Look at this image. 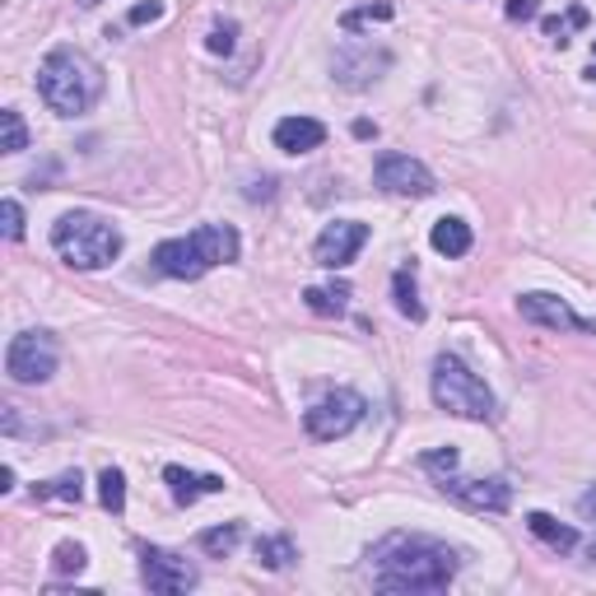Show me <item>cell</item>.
Listing matches in <instances>:
<instances>
[{
  "mask_svg": "<svg viewBox=\"0 0 596 596\" xmlns=\"http://www.w3.org/2000/svg\"><path fill=\"white\" fill-rule=\"evenodd\" d=\"M457 578V550L433 536H406L396 532L368 550V583L391 596H425L448 592Z\"/></svg>",
  "mask_w": 596,
  "mask_h": 596,
  "instance_id": "obj_1",
  "label": "cell"
},
{
  "mask_svg": "<svg viewBox=\"0 0 596 596\" xmlns=\"http://www.w3.org/2000/svg\"><path fill=\"white\" fill-rule=\"evenodd\" d=\"M38 94L56 117H84L103 94V65L80 48H52L38 65Z\"/></svg>",
  "mask_w": 596,
  "mask_h": 596,
  "instance_id": "obj_2",
  "label": "cell"
},
{
  "mask_svg": "<svg viewBox=\"0 0 596 596\" xmlns=\"http://www.w3.org/2000/svg\"><path fill=\"white\" fill-rule=\"evenodd\" d=\"M238 233L229 224H201L187 238H168L154 248V271L172 275V280H201L215 266H229L238 261Z\"/></svg>",
  "mask_w": 596,
  "mask_h": 596,
  "instance_id": "obj_3",
  "label": "cell"
},
{
  "mask_svg": "<svg viewBox=\"0 0 596 596\" xmlns=\"http://www.w3.org/2000/svg\"><path fill=\"white\" fill-rule=\"evenodd\" d=\"M52 248L65 266L75 271H103L122 257V229L94 210H71L52 224Z\"/></svg>",
  "mask_w": 596,
  "mask_h": 596,
  "instance_id": "obj_4",
  "label": "cell"
},
{
  "mask_svg": "<svg viewBox=\"0 0 596 596\" xmlns=\"http://www.w3.org/2000/svg\"><path fill=\"white\" fill-rule=\"evenodd\" d=\"M433 401L438 410H448L457 419H494V391L484 387L480 373H471L457 355H438L433 359Z\"/></svg>",
  "mask_w": 596,
  "mask_h": 596,
  "instance_id": "obj_5",
  "label": "cell"
},
{
  "mask_svg": "<svg viewBox=\"0 0 596 596\" xmlns=\"http://www.w3.org/2000/svg\"><path fill=\"white\" fill-rule=\"evenodd\" d=\"M56 364H61V349H56L52 331H19V336L10 341V349H6V373L14 383H24V387L48 383L56 373Z\"/></svg>",
  "mask_w": 596,
  "mask_h": 596,
  "instance_id": "obj_6",
  "label": "cell"
},
{
  "mask_svg": "<svg viewBox=\"0 0 596 596\" xmlns=\"http://www.w3.org/2000/svg\"><path fill=\"white\" fill-rule=\"evenodd\" d=\"M364 419V396L359 391H326L317 406H307L303 415V429L317 438V443H336V438H345L349 429H355Z\"/></svg>",
  "mask_w": 596,
  "mask_h": 596,
  "instance_id": "obj_7",
  "label": "cell"
},
{
  "mask_svg": "<svg viewBox=\"0 0 596 596\" xmlns=\"http://www.w3.org/2000/svg\"><path fill=\"white\" fill-rule=\"evenodd\" d=\"M438 480V490H443L448 499H457L461 508H471V513H508V503H513V484L508 480H461L457 467L443 471V475H433Z\"/></svg>",
  "mask_w": 596,
  "mask_h": 596,
  "instance_id": "obj_8",
  "label": "cell"
},
{
  "mask_svg": "<svg viewBox=\"0 0 596 596\" xmlns=\"http://www.w3.org/2000/svg\"><path fill=\"white\" fill-rule=\"evenodd\" d=\"M140 583L159 596H172V592H191L201 583V573H196V564H187L182 555H172V550L145 545L140 550Z\"/></svg>",
  "mask_w": 596,
  "mask_h": 596,
  "instance_id": "obj_9",
  "label": "cell"
},
{
  "mask_svg": "<svg viewBox=\"0 0 596 596\" xmlns=\"http://www.w3.org/2000/svg\"><path fill=\"white\" fill-rule=\"evenodd\" d=\"M373 178H378V187L387 196H410V201L433 196V172L419 159H410V154H383L378 168H373Z\"/></svg>",
  "mask_w": 596,
  "mask_h": 596,
  "instance_id": "obj_10",
  "label": "cell"
},
{
  "mask_svg": "<svg viewBox=\"0 0 596 596\" xmlns=\"http://www.w3.org/2000/svg\"><path fill=\"white\" fill-rule=\"evenodd\" d=\"M364 242H368V224H359V219H336V224H326L317 233L313 257H317V266L341 271L364 252Z\"/></svg>",
  "mask_w": 596,
  "mask_h": 596,
  "instance_id": "obj_11",
  "label": "cell"
},
{
  "mask_svg": "<svg viewBox=\"0 0 596 596\" xmlns=\"http://www.w3.org/2000/svg\"><path fill=\"white\" fill-rule=\"evenodd\" d=\"M517 313L526 322H536V326H550V331H592V336H596V322L578 317L560 294H541V290L536 294H522L517 299Z\"/></svg>",
  "mask_w": 596,
  "mask_h": 596,
  "instance_id": "obj_12",
  "label": "cell"
},
{
  "mask_svg": "<svg viewBox=\"0 0 596 596\" xmlns=\"http://www.w3.org/2000/svg\"><path fill=\"white\" fill-rule=\"evenodd\" d=\"M391 65L387 52H373V48H345L336 52V80L345 84V90H368L373 80H378L383 71Z\"/></svg>",
  "mask_w": 596,
  "mask_h": 596,
  "instance_id": "obj_13",
  "label": "cell"
},
{
  "mask_svg": "<svg viewBox=\"0 0 596 596\" xmlns=\"http://www.w3.org/2000/svg\"><path fill=\"white\" fill-rule=\"evenodd\" d=\"M326 145V126L317 117H284L275 126V149L284 154H313Z\"/></svg>",
  "mask_w": 596,
  "mask_h": 596,
  "instance_id": "obj_14",
  "label": "cell"
},
{
  "mask_svg": "<svg viewBox=\"0 0 596 596\" xmlns=\"http://www.w3.org/2000/svg\"><path fill=\"white\" fill-rule=\"evenodd\" d=\"M164 484L172 490V499L187 503V508L201 499V494H219V490H224V480H219V475H196L187 467H164Z\"/></svg>",
  "mask_w": 596,
  "mask_h": 596,
  "instance_id": "obj_15",
  "label": "cell"
},
{
  "mask_svg": "<svg viewBox=\"0 0 596 596\" xmlns=\"http://www.w3.org/2000/svg\"><path fill=\"white\" fill-rule=\"evenodd\" d=\"M429 242H433V252H438V257H467L475 238H471V224H467V219L443 215V219H438V224H433Z\"/></svg>",
  "mask_w": 596,
  "mask_h": 596,
  "instance_id": "obj_16",
  "label": "cell"
},
{
  "mask_svg": "<svg viewBox=\"0 0 596 596\" xmlns=\"http://www.w3.org/2000/svg\"><path fill=\"white\" fill-rule=\"evenodd\" d=\"M526 532H532L541 545L555 550V555H568V550H578V532H573L568 522H555L550 513H526Z\"/></svg>",
  "mask_w": 596,
  "mask_h": 596,
  "instance_id": "obj_17",
  "label": "cell"
},
{
  "mask_svg": "<svg viewBox=\"0 0 596 596\" xmlns=\"http://www.w3.org/2000/svg\"><path fill=\"white\" fill-rule=\"evenodd\" d=\"M391 294H396V313L410 322H425V303H419V290H415V266H401L391 275Z\"/></svg>",
  "mask_w": 596,
  "mask_h": 596,
  "instance_id": "obj_18",
  "label": "cell"
},
{
  "mask_svg": "<svg viewBox=\"0 0 596 596\" xmlns=\"http://www.w3.org/2000/svg\"><path fill=\"white\" fill-rule=\"evenodd\" d=\"M33 499H38V503H48V499L80 503V499H84V480H80V471H65V475H56V480L33 484Z\"/></svg>",
  "mask_w": 596,
  "mask_h": 596,
  "instance_id": "obj_19",
  "label": "cell"
},
{
  "mask_svg": "<svg viewBox=\"0 0 596 596\" xmlns=\"http://www.w3.org/2000/svg\"><path fill=\"white\" fill-rule=\"evenodd\" d=\"M592 24V14L583 10V6H573V10H564V14H555V19H545V38L555 42V48H568V33H578V29H587Z\"/></svg>",
  "mask_w": 596,
  "mask_h": 596,
  "instance_id": "obj_20",
  "label": "cell"
},
{
  "mask_svg": "<svg viewBox=\"0 0 596 596\" xmlns=\"http://www.w3.org/2000/svg\"><path fill=\"white\" fill-rule=\"evenodd\" d=\"M307 307H313L317 317H341L345 303H349V284H326V290H307L303 294Z\"/></svg>",
  "mask_w": 596,
  "mask_h": 596,
  "instance_id": "obj_21",
  "label": "cell"
},
{
  "mask_svg": "<svg viewBox=\"0 0 596 596\" xmlns=\"http://www.w3.org/2000/svg\"><path fill=\"white\" fill-rule=\"evenodd\" d=\"M257 560L266 564L271 573L290 568V560H294V541H290V536H261V541H257Z\"/></svg>",
  "mask_w": 596,
  "mask_h": 596,
  "instance_id": "obj_22",
  "label": "cell"
},
{
  "mask_svg": "<svg viewBox=\"0 0 596 596\" xmlns=\"http://www.w3.org/2000/svg\"><path fill=\"white\" fill-rule=\"evenodd\" d=\"M98 503L107 508V513H122V508H126V475L117 467H107L98 475Z\"/></svg>",
  "mask_w": 596,
  "mask_h": 596,
  "instance_id": "obj_23",
  "label": "cell"
},
{
  "mask_svg": "<svg viewBox=\"0 0 596 596\" xmlns=\"http://www.w3.org/2000/svg\"><path fill=\"white\" fill-rule=\"evenodd\" d=\"M242 541V522H229V526H215V532H201V550L215 560H224L233 555V545Z\"/></svg>",
  "mask_w": 596,
  "mask_h": 596,
  "instance_id": "obj_24",
  "label": "cell"
},
{
  "mask_svg": "<svg viewBox=\"0 0 596 596\" xmlns=\"http://www.w3.org/2000/svg\"><path fill=\"white\" fill-rule=\"evenodd\" d=\"M84 564H90V550H84L80 541H61L52 550V568L56 573H84Z\"/></svg>",
  "mask_w": 596,
  "mask_h": 596,
  "instance_id": "obj_25",
  "label": "cell"
},
{
  "mask_svg": "<svg viewBox=\"0 0 596 596\" xmlns=\"http://www.w3.org/2000/svg\"><path fill=\"white\" fill-rule=\"evenodd\" d=\"M373 19H391V0H373V6H359V10L341 14V29L345 33H359L364 24H373Z\"/></svg>",
  "mask_w": 596,
  "mask_h": 596,
  "instance_id": "obj_26",
  "label": "cell"
},
{
  "mask_svg": "<svg viewBox=\"0 0 596 596\" xmlns=\"http://www.w3.org/2000/svg\"><path fill=\"white\" fill-rule=\"evenodd\" d=\"M0 126H6V154H24L29 149V126H24V117H19L14 107L0 113Z\"/></svg>",
  "mask_w": 596,
  "mask_h": 596,
  "instance_id": "obj_27",
  "label": "cell"
},
{
  "mask_svg": "<svg viewBox=\"0 0 596 596\" xmlns=\"http://www.w3.org/2000/svg\"><path fill=\"white\" fill-rule=\"evenodd\" d=\"M0 219H6V238H10V242L24 238V206H19V201H6V206H0Z\"/></svg>",
  "mask_w": 596,
  "mask_h": 596,
  "instance_id": "obj_28",
  "label": "cell"
},
{
  "mask_svg": "<svg viewBox=\"0 0 596 596\" xmlns=\"http://www.w3.org/2000/svg\"><path fill=\"white\" fill-rule=\"evenodd\" d=\"M503 14H508V24H526V19L541 14V0H508Z\"/></svg>",
  "mask_w": 596,
  "mask_h": 596,
  "instance_id": "obj_29",
  "label": "cell"
},
{
  "mask_svg": "<svg viewBox=\"0 0 596 596\" xmlns=\"http://www.w3.org/2000/svg\"><path fill=\"white\" fill-rule=\"evenodd\" d=\"M233 38H238V24H215L210 38H206V48L219 56V52H233Z\"/></svg>",
  "mask_w": 596,
  "mask_h": 596,
  "instance_id": "obj_30",
  "label": "cell"
},
{
  "mask_svg": "<svg viewBox=\"0 0 596 596\" xmlns=\"http://www.w3.org/2000/svg\"><path fill=\"white\" fill-rule=\"evenodd\" d=\"M154 19H164V6H159V0H149V6H136V10H130V24H154Z\"/></svg>",
  "mask_w": 596,
  "mask_h": 596,
  "instance_id": "obj_31",
  "label": "cell"
},
{
  "mask_svg": "<svg viewBox=\"0 0 596 596\" xmlns=\"http://www.w3.org/2000/svg\"><path fill=\"white\" fill-rule=\"evenodd\" d=\"M578 517H583V522H596V484L578 499Z\"/></svg>",
  "mask_w": 596,
  "mask_h": 596,
  "instance_id": "obj_32",
  "label": "cell"
},
{
  "mask_svg": "<svg viewBox=\"0 0 596 596\" xmlns=\"http://www.w3.org/2000/svg\"><path fill=\"white\" fill-rule=\"evenodd\" d=\"M355 136L368 140V136H378V126H373V122H355Z\"/></svg>",
  "mask_w": 596,
  "mask_h": 596,
  "instance_id": "obj_33",
  "label": "cell"
},
{
  "mask_svg": "<svg viewBox=\"0 0 596 596\" xmlns=\"http://www.w3.org/2000/svg\"><path fill=\"white\" fill-rule=\"evenodd\" d=\"M80 6H84V10H94V6H103V0H80Z\"/></svg>",
  "mask_w": 596,
  "mask_h": 596,
  "instance_id": "obj_34",
  "label": "cell"
},
{
  "mask_svg": "<svg viewBox=\"0 0 596 596\" xmlns=\"http://www.w3.org/2000/svg\"><path fill=\"white\" fill-rule=\"evenodd\" d=\"M592 560H596V541H592Z\"/></svg>",
  "mask_w": 596,
  "mask_h": 596,
  "instance_id": "obj_35",
  "label": "cell"
},
{
  "mask_svg": "<svg viewBox=\"0 0 596 596\" xmlns=\"http://www.w3.org/2000/svg\"><path fill=\"white\" fill-rule=\"evenodd\" d=\"M592 52H596V48H592Z\"/></svg>",
  "mask_w": 596,
  "mask_h": 596,
  "instance_id": "obj_36",
  "label": "cell"
}]
</instances>
